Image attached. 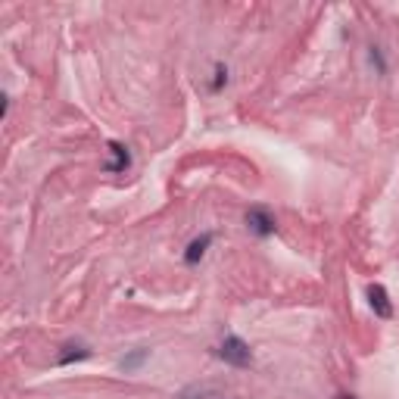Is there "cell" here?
Returning <instances> with one entry per match:
<instances>
[{
	"mask_svg": "<svg viewBox=\"0 0 399 399\" xmlns=\"http://www.w3.org/2000/svg\"><path fill=\"white\" fill-rule=\"evenodd\" d=\"M228 82V69L222 66V62H218L215 66V78H213V91H222V84Z\"/></svg>",
	"mask_w": 399,
	"mask_h": 399,
	"instance_id": "cell-9",
	"label": "cell"
},
{
	"mask_svg": "<svg viewBox=\"0 0 399 399\" xmlns=\"http://www.w3.org/2000/svg\"><path fill=\"white\" fill-rule=\"evenodd\" d=\"M209 244H213V231H206V234H200L197 240H191V247L184 249V262H187V265H197L203 256H206Z\"/></svg>",
	"mask_w": 399,
	"mask_h": 399,
	"instance_id": "cell-5",
	"label": "cell"
},
{
	"mask_svg": "<svg viewBox=\"0 0 399 399\" xmlns=\"http://www.w3.org/2000/svg\"><path fill=\"white\" fill-rule=\"evenodd\" d=\"M369 57H371V62H374V66H378V72L384 75V72H387V60H384V53H381V47H371V53H369Z\"/></svg>",
	"mask_w": 399,
	"mask_h": 399,
	"instance_id": "cell-8",
	"label": "cell"
},
{
	"mask_svg": "<svg viewBox=\"0 0 399 399\" xmlns=\"http://www.w3.org/2000/svg\"><path fill=\"white\" fill-rule=\"evenodd\" d=\"M365 293H369V306L374 309V315L390 322V318H393V303H390V293L384 291V284H369Z\"/></svg>",
	"mask_w": 399,
	"mask_h": 399,
	"instance_id": "cell-3",
	"label": "cell"
},
{
	"mask_svg": "<svg viewBox=\"0 0 399 399\" xmlns=\"http://www.w3.org/2000/svg\"><path fill=\"white\" fill-rule=\"evenodd\" d=\"M147 356H150V349H135V353H128L122 359V371H135L140 365L147 362Z\"/></svg>",
	"mask_w": 399,
	"mask_h": 399,
	"instance_id": "cell-7",
	"label": "cell"
},
{
	"mask_svg": "<svg viewBox=\"0 0 399 399\" xmlns=\"http://www.w3.org/2000/svg\"><path fill=\"white\" fill-rule=\"evenodd\" d=\"M62 349H66V353H60L57 365H72V362H82V359L91 356V349L82 347V343H69V347H62Z\"/></svg>",
	"mask_w": 399,
	"mask_h": 399,
	"instance_id": "cell-6",
	"label": "cell"
},
{
	"mask_svg": "<svg viewBox=\"0 0 399 399\" xmlns=\"http://www.w3.org/2000/svg\"><path fill=\"white\" fill-rule=\"evenodd\" d=\"M218 359H225L234 369H249V365H253V349H249V343L240 340L237 334H228V337L222 340V347H218Z\"/></svg>",
	"mask_w": 399,
	"mask_h": 399,
	"instance_id": "cell-1",
	"label": "cell"
},
{
	"mask_svg": "<svg viewBox=\"0 0 399 399\" xmlns=\"http://www.w3.org/2000/svg\"><path fill=\"white\" fill-rule=\"evenodd\" d=\"M109 153H113V162H106V172L109 175H125V172L131 169V153L128 147L119 144V140H109Z\"/></svg>",
	"mask_w": 399,
	"mask_h": 399,
	"instance_id": "cell-4",
	"label": "cell"
},
{
	"mask_svg": "<svg viewBox=\"0 0 399 399\" xmlns=\"http://www.w3.org/2000/svg\"><path fill=\"white\" fill-rule=\"evenodd\" d=\"M247 228L256 234V237H271L275 234V215L265 206H253L247 213Z\"/></svg>",
	"mask_w": 399,
	"mask_h": 399,
	"instance_id": "cell-2",
	"label": "cell"
}]
</instances>
